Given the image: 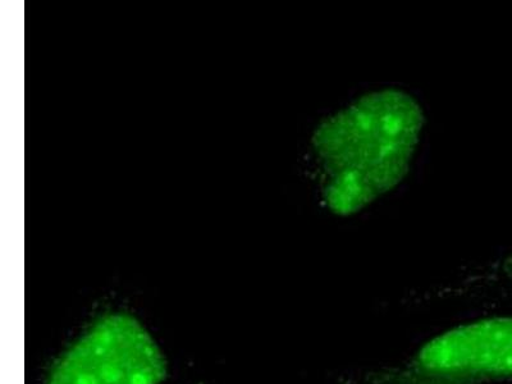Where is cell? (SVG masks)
<instances>
[{"label":"cell","instance_id":"2","mask_svg":"<svg viewBox=\"0 0 512 384\" xmlns=\"http://www.w3.org/2000/svg\"><path fill=\"white\" fill-rule=\"evenodd\" d=\"M512 378V317L477 320L433 338L400 367L361 384H482Z\"/></svg>","mask_w":512,"mask_h":384},{"label":"cell","instance_id":"1","mask_svg":"<svg viewBox=\"0 0 512 384\" xmlns=\"http://www.w3.org/2000/svg\"><path fill=\"white\" fill-rule=\"evenodd\" d=\"M428 116L418 96L397 86L355 95L315 123L306 162L320 208L354 218L408 181Z\"/></svg>","mask_w":512,"mask_h":384},{"label":"cell","instance_id":"3","mask_svg":"<svg viewBox=\"0 0 512 384\" xmlns=\"http://www.w3.org/2000/svg\"><path fill=\"white\" fill-rule=\"evenodd\" d=\"M167 361L143 324L130 314L96 320L56 361L47 384H160Z\"/></svg>","mask_w":512,"mask_h":384}]
</instances>
